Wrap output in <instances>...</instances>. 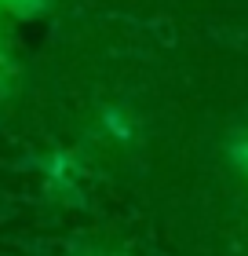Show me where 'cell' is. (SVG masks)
I'll list each match as a JSON object with an SVG mask.
<instances>
[{
  "label": "cell",
  "mask_w": 248,
  "mask_h": 256,
  "mask_svg": "<svg viewBox=\"0 0 248 256\" xmlns=\"http://www.w3.org/2000/svg\"><path fill=\"white\" fill-rule=\"evenodd\" d=\"M234 158H238V165L248 172V139H241V143L234 146Z\"/></svg>",
  "instance_id": "6da1fadb"
}]
</instances>
